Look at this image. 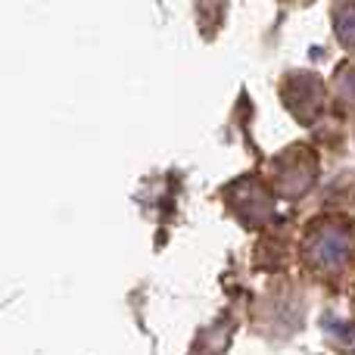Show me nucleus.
I'll return each mask as SVG.
<instances>
[{
	"mask_svg": "<svg viewBox=\"0 0 355 355\" xmlns=\"http://www.w3.org/2000/svg\"><path fill=\"white\" fill-rule=\"evenodd\" d=\"M352 227L343 218H321L318 225H312L306 240L309 262L318 268H340L352 252Z\"/></svg>",
	"mask_w": 355,
	"mask_h": 355,
	"instance_id": "nucleus-1",
	"label": "nucleus"
},
{
	"mask_svg": "<svg viewBox=\"0 0 355 355\" xmlns=\"http://www.w3.org/2000/svg\"><path fill=\"white\" fill-rule=\"evenodd\" d=\"M334 91L343 106H355V62H343L334 75Z\"/></svg>",
	"mask_w": 355,
	"mask_h": 355,
	"instance_id": "nucleus-6",
	"label": "nucleus"
},
{
	"mask_svg": "<svg viewBox=\"0 0 355 355\" xmlns=\"http://www.w3.org/2000/svg\"><path fill=\"white\" fill-rule=\"evenodd\" d=\"M237 190H240L237 212L243 215L246 221L268 218V212H271V200H268V190H265L262 184L252 181V178H246V181H237Z\"/></svg>",
	"mask_w": 355,
	"mask_h": 355,
	"instance_id": "nucleus-4",
	"label": "nucleus"
},
{
	"mask_svg": "<svg viewBox=\"0 0 355 355\" xmlns=\"http://www.w3.org/2000/svg\"><path fill=\"white\" fill-rule=\"evenodd\" d=\"M275 168H277V184H281V190L287 196H302L309 187H312L315 175H318V162H315V156L302 147L277 156Z\"/></svg>",
	"mask_w": 355,
	"mask_h": 355,
	"instance_id": "nucleus-3",
	"label": "nucleus"
},
{
	"mask_svg": "<svg viewBox=\"0 0 355 355\" xmlns=\"http://www.w3.org/2000/svg\"><path fill=\"white\" fill-rule=\"evenodd\" d=\"M281 100L296 122L312 125L324 110V85L312 72H290L281 85Z\"/></svg>",
	"mask_w": 355,
	"mask_h": 355,
	"instance_id": "nucleus-2",
	"label": "nucleus"
},
{
	"mask_svg": "<svg viewBox=\"0 0 355 355\" xmlns=\"http://www.w3.org/2000/svg\"><path fill=\"white\" fill-rule=\"evenodd\" d=\"M334 35L346 50H355V0L334 6Z\"/></svg>",
	"mask_w": 355,
	"mask_h": 355,
	"instance_id": "nucleus-5",
	"label": "nucleus"
}]
</instances>
